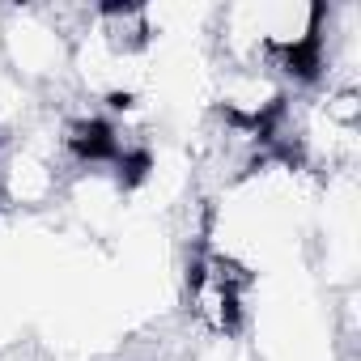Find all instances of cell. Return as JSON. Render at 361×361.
Returning <instances> with one entry per match:
<instances>
[{"mask_svg":"<svg viewBox=\"0 0 361 361\" xmlns=\"http://www.w3.org/2000/svg\"><path fill=\"white\" fill-rule=\"evenodd\" d=\"M314 200L319 178L268 149L200 200L196 247L243 268L251 281L276 276L306 264Z\"/></svg>","mask_w":361,"mask_h":361,"instance_id":"cell-1","label":"cell"},{"mask_svg":"<svg viewBox=\"0 0 361 361\" xmlns=\"http://www.w3.org/2000/svg\"><path fill=\"white\" fill-rule=\"evenodd\" d=\"M77 13L81 5H5L0 9V73L43 98L68 94Z\"/></svg>","mask_w":361,"mask_h":361,"instance_id":"cell-2","label":"cell"}]
</instances>
